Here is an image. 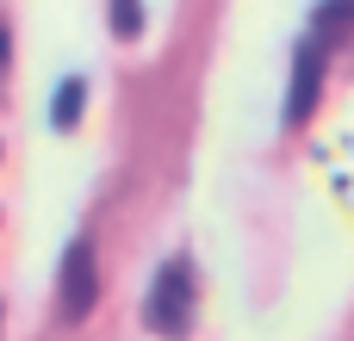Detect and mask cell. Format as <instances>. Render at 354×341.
<instances>
[{"label":"cell","instance_id":"3","mask_svg":"<svg viewBox=\"0 0 354 341\" xmlns=\"http://www.w3.org/2000/svg\"><path fill=\"white\" fill-rule=\"evenodd\" d=\"M317 87H324V43L305 37L292 50V93H286V124H305L311 106H317Z\"/></svg>","mask_w":354,"mask_h":341},{"label":"cell","instance_id":"6","mask_svg":"<svg viewBox=\"0 0 354 341\" xmlns=\"http://www.w3.org/2000/svg\"><path fill=\"white\" fill-rule=\"evenodd\" d=\"M348 6H354V0H348Z\"/></svg>","mask_w":354,"mask_h":341},{"label":"cell","instance_id":"4","mask_svg":"<svg viewBox=\"0 0 354 341\" xmlns=\"http://www.w3.org/2000/svg\"><path fill=\"white\" fill-rule=\"evenodd\" d=\"M81 106H87V81H81V75L56 81V99H50V124H56V130H75V124H81Z\"/></svg>","mask_w":354,"mask_h":341},{"label":"cell","instance_id":"1","mask_svg":"<svg viewBox=\"0 0 354 341\" xmlns=\"http://www.w3.org/2000/svg\"><path fill=\"white\" fill-rule=\"evenodd\" d=\"M143 323L156 329V335H187V323H193V261L187 255H174L162 273H156V286H149V298H143Z\"/></svg>","mask_w":354,"mask_h":341},{"label":"cell","instance_id":"2","mask_svg":"<svg viewBox=\"0 0 354 341\" xmlns=\"http://www.w3.org/2000/svg\"><path fill=\"white\" fill-rule=\"evenodd\" d=\"M56 286H62V317H68V323H81V317L93 311V242H87V236H75V242H68Z\"/></svg>","mask_w":354,"mask_h":341},{"label":"cell","instance_id":"5","mask_svg":"<svg viewBox=\"0 0 354 341\" xmlns=\"http://www.w3.org/2000/svg\"><path fill=\"white\" fill-rule=\"evenodd\" d=\"M112 31L118 37H137L143 31V0H112Z\"/></svg>","mask_w":354,"mask_h":341}]
</instances>
